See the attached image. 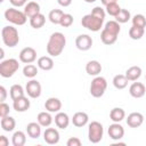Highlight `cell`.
Listing matches in <instances>:
<instances>
[{"label": "cell", "mask_w": 146, "mask_h": 146, "mask_svg": "<svg viewBox=\"0 0 146 146\" xmlns=\"http://www.w3.org/2000/svg\"><path fill=\"white\" fill-rule=\"evenodd\" d=\"M66 44V38L62 32H54L48 40L47 43V52L51 57L59 56Z\"/></svg>", "instance_id": "obj_1"}, {"label": "cell", "mask_w": 146, "mask_h": 146, "mask_svg": "<svg viewBox=\"0 0 146 146\" xmlns=\"http://www.w3.org/2000/svg\"><path fill=\"white\" fill-rule=\"evenodd\" d=\"M121 31V26L120 23H117L116 21H110L105 24L102 33H100V40L106 46H111L113 43L116 42L117 36L120 34Z\"/></svg>", "instance_id": "obj_2"}, {"label": "cell", "mask_w": 146, "mask_h": 146, "mask_svg": "<svg viewBox=\"0 0 146 146\" xmlns=\"http://www.w3.org/2000/svg\"><path fill=\"white\" fill-rule=\"evenodd\" d=\"M1 38L5 46L9 48H14L19 42V35L18 31L14 26H3L1 30Z\"/></svg>", "instance_id": "obj_3"}, {"label": "cell", "mask_w": 146, "mask_h": 146, "mask_svg": "<svg viewBox=\"0 0 146 146\" xmlns=\"http://www.w3.org/2000/svg\"><path fill=\"white\" fill-rule=\"evenodd\" d=\"M104 21L105 18H102V17H98L94 14H87L82 17L81 19V25L83 27H86L87 30L89 31H92V32H98L102 27H103V24H104Z\"/></svg>", "instance_id": "obj_4"}, {"label": "cell", "mask_w": 146, "mask_h": 146, "mask_svg": "<svg viewBox=\"0 0 146 146\" xmlns=\"http://www.w3.org/2000/svg\"><path fill=\"white\" fill-rule=\"evenodd\" d=\"M19 68V63L15 58H8L0 63V75L2 78H11Z\"/></svg>", "instance_id": "obj_5"}, {"label": "cell", "mask_w": 146, "mask_h": 146, "mask_svg": "<svg viewBox=\"0 0 146 146\" xmlns=\"http://www.w3.org/2000/svg\"><path fill=\"white\" fill-rule=\"evenodd\" d=\"M106 88H107V81H106V79L103 78V76L97 75V76H95L94 80L91 81L89 91H90V95H91L92 97L99 98V97H102V96L105 94Z\"/></svg>", "instance_id": "obj_6"}, {"label": "cell", "mask_w": 146, "mask_h": 146, "mask_svg": "<svg viewBox=\"0 0 146 146\" xmlns=\"http://www.w3.org/2000/svg\"><path fill=\"white\" fill-rule=\"evenodd\" d=\"M104 136V128L103 124L98 121H92L89 123L88 127V139L92 144H97L103 139Z\"/></svg>", "instance_id": "obj_7"}, {"label": "cell", "mask_w": 146, "mask_h": 146, "mask_svg": "<svg viewBox=\"0 0 146 146\" xmlns=\"http://www.w3.org/2000/svg\"><path fill=\"white\" fill-rule=\"evenodd\" d=\"M5 18L15 24V25H24L27 21V16L25 15L24 11H21L16 8H8L5 11Z\"/></svg>", "instance_id": "obj_8"}, {"label": "cell", "mask_w": 146, "mask_h": 146, "mask_svg": "<svg viewBox=\"0 0 146 146\" xmlns=\"http://www.w3.org/2000/svg\"><path fill=\"white\" fill-rule=\"evenodd\" d=\"M25 91L31 98H39L41 96V84L39 81L32 79L25 86Z\"/></svg>", "instance_id": "obj_9"}, {"label": "cell", "mask_w": 146, "mask_h": 146, "mask_svg": "<svg viewBox=\"0 0 146 146\" xmlns=\"http://www.w3.org/2000/svg\"><path fill=\"white\" fill-rule=\"evenodd\" d=\"M36 59V50L32 47H25L19 52V60L24 64H31Z\"/></svg>", "instance_id": "obj_10"}, {"label": "cell", "mask_w": 146, "mask_h": 146, "mask_svg": "<svg viewBox=\"0 0 146 146\" xmlns=\"http://www.w3.org/2000/svg\"><path fill=\"white\" fill-rule=\"evenodd\" d=\"M75 46L81 51H87L92 46V38L88 34H80L75 39Z\"/></svg>", "instance_id": "obj_11"}, {"label": "cell", "mask_w": 146, "mask_h": 146, "mask_svg": "<svg viewBox=\"0 0 146 146\" xmlns=\"http://www.w3.org/2000/svg\"><path fill=\"white\" fill-rule=\"evenodd\" d=\"M108 136L113 140H120L124 136V128L120 124V122H113L108 127Z\"/></svg>", "instance_id": "obj_12"}, {"label": "cell", "mask_w": 146, "mask_h": 146, "mask_svg": "<svg viewBox=\"0 0 146 146\" xmlns=\"http://www.w3.org/2000/svg\"><path fill=\"white\" fill-rule=\"evenodd\" d=\"M43 139L49 145H55L59 141V132L55 128H47L43 132Z\"/></svg>", "instance_id": "obj_13"}, {"label": "cell", "mask_w": 146, "mask_h": 146, "mask_svg": "<svg viewBox=\"0 0 146 146\" xmlns=\"http://www.w3.org/2000/svg\"><path fill=\"white\" fill-rule=\"evenodd\" d=\"M144 122V115L139 112H132L127 117V124L130 128H138Z\"/></svg>", "instance_id": "obj_14"}, {"label": "cell", "mask_w": 146, "mask_h": 146, "mask_svg": "<svg viewBox=\"0 0 146 146\" xmlns=\"http://www.w3.org/2000/svg\"><path fill=\"white\" fill-rule=\"evenodd\" d=\"M44 108L50 113H58L62 110V102L56 97H50L46 100Z\"/></svg>", "instance_id": "obj_15"}, {"label": "cell", "mask_w": 146, "mask_h": 146, "mask_svg": "<svg viewBox=\"0 0 146 146\" xmlns=\"http://www.w3.org/2000/svg\"><path fill=\"white\" fill-rule=\"evenodd\" d=\"M30 106H31V103H30L29 98L25 96L13 100V107L16 112H25L30 108Z\"/></svg>", "instance_id": "obj_16"}, {"label": "cell", "mask_w": 146, "mask_h": 146, "mask_svg": "<svg viewBox=\"0 0 146 146\" xmlns=\"http://www.w3.org/2000/svg\"><path fill=\"white\" fill-rule=\"evenodd\" d=\"M146 92L145 86L141 82H133L129 88V94L133 98H141Z\"/></svg>", "instance_id": "obj_17"}, {"label": "cell", "mask_w": 146, "mask_h": 146, "mask_svg": "<svg viewBox=\"0 0 146 146\" xmlns=\"http://www.w3.org/2000/svg\"><path fill=\"white\" fill-rule=\"evenodd\" d=\"M88 121H89V116H88V114L84 113V112H76V113L73 115V117H72V123H73V125H75V127H78V128L84 127V125L88 123Z\"/></svg>", "instance_id": "obj_18"}, {"label": "cell", "mask_w": 146, "mask_h": 146, "mask_svg": "<svg viewBox=\"0 0 146 146\" xmlns=\"http://www.w3.org/2000/svg\"><path fill=\"white\" fill-rule=\"evenodd\" d=\"M102 64L98 60H89L86 65V72L92 76H97L102 72Z\"/></svg>", "instance_id": "obj_19"}, {"label": "cell", "mask_w": 146, "mask_h": 146, "mask_svg": "<svg viewBox=\"0 0 146 146\" xmlns=\"http://www.w3.org/2000/svg\"><path fill=\"white\" fill-rule=\"evenodd\" d=\"M55 124L57 125V128L59 129H66L70 124V117L66 113L64 112H58L55 115Z\"/></svg>", "instance_id": "obj_20"}, {"label": "cell", "mask_w": 146, "mask_h": 146, "mask_svg": "<svg viewBox=\"0 0 146 146\" xmlns=\"http://www.w3.org/2000/svg\"><path fill=\"white\" fill-rule=\"evenodd\" d=\"M26 132L29 135V137L35 139L39 138L41 135V125L39 124V122H30L26 125Z\"/></svg>", "instance_id": "obj_21"}, {"label": "cell", "mask_w": 146, "mask_h": 146, "mask_svg": "<svg viewBox=\"0 0 146 146\" xmlns=\"http://www.w3.org/2000/svg\"><path fill=\"white\" fill-rule=\"evenodd\" d=\"M24 13L29 18H31L40 13V5L35 1H29L24 7Z\"/></svg>", "instance_id": "obj_22"}, {"label": "cell", "mask_w": 146, "mask_h": 146, "mask_svg": "<svg viewBox=\"0 0 146 146\" xmlns=\"http://www.w3.org/2000/svg\"><path fill=\"white\" fill-rule=\"evenodd\" d=\"M38 67L43 70V71H50L54 67V60L50 56H41L40 58H38Z\"/></svg>", "instance_id": "obj_23"}, {"label": "cell", "mask_w": 146, "mask_h": 146, "mask_svg": "<svg viewBox=\"0 0 146 146\" xmlns=\"http://www.w3.org/2000/svg\"><path fill=\"white\" fill-rule=\"evenodd\" d=\"M124 75L127 76V79L129 81H137L140 78V75H141V67L136 66V65L135 66H131V67H129L125 71V74Z\"/></svg>", "instance_id": "obj_24"}, {"label": "cell", "mask_w": 146, "mask_h": 146, "mask_svg": "<svg viewBox=\"0 0 146 146\" xmlns=\"http://www.w3.org/2000/svg\"><path fill=\"white\" fill-rule=\"evenodd\" d=\"M0 124H1V128H2L3 131L10 132V131H13V130L15 129V127H16V121H15V119H14L13 116H9V115H8V116H5V117L1 119Z\"/></svg>", "instance_id": "obj_25"}, {"label": "cell", "mask_w": 146, "mask_h": 146, "mask_svg": "<svg viewBox=\"0 0 146 146\" xmlns=\"http://www.w3.org/2000/svg\"><path fill=\"white\" fill-rule=\"evenodd\" d=\"M36 121L41 127H49L52 123V116L50 112H40L36 116Z\"/></svg>", "instance_id": "obj_26"}, {"label": "cell", "mask_w": 146, "mask_h": 146, "mask_svg": "<svg viewBox=\"0 0 146 146\" xmlns=\"http://www.w3.org/2000/svg\"><path fill=\"white\" fill-rule=\"evenodd\" d=\"M46 23V17L43 14L39 13L36 15H34L33 17L30 18V25L33 27V29H41Z\"/></svg>", "instance_id": "obj_27"}, {"label": "cell", "mask_w": 146, "mask_h": 146, "mask_svg": "<svg viewBox=\"0 0 146 146\" xmlns=\"http://www.w3.org/2000/svg\"><path fill=\"white\" fill-rule=\"evenodd\" d=\"M125 117V112L121 107H114L110 112V119L113 122H121Z\"/></svg>", "instance_id": "obj_28"}, {"label": "cell", "mask_w": 146, "mask_h": 146, "mask_svg": "<svg viewBox=\"0 0 146 146\" xmlns=\"http://www.w3.org/2000/svg\"><path fill=\"white\" fill-rule=\"evenodd\" d=\"M25 92H26V91H24V88H23L21 84H13V86L10 87V89H9V95H10V98H11L13 100L18 99V98L25 96V95H24Z\"/></svg>", "instance_id": "obj_29"}, {"label": "cell", "mask_w": 146, "mask_h": 146, "mask_svg": "<svg viewBox=\"0 0 146 146\" xmlns=\"http://www.w3.org/2000/svg\"><path fill=\"white\" fill-rule=\"evenodd\" d=\"M11 143L14 146H24L26 143V135L19 130L14 132V135L11 137Z\"/></svg>", "instance_id": "obj_30"}, {"label": "cell", "mask_w": 146, "mask_h": 146, "mask_svg": "<svg viewBox=\"0 0 146 146\" xmlns=\"http://www.w3.org/2000/svg\"><path fill=\"white\" fill-rule=\"evenodd\" d=\"M128 79H127V76L125 75H123V74H117V75H115L114 78H113V86L116 88V89H119V90H121V89H124L127 86H128Z\"/></svg>", "instance_id": "obj_31"}, {"label": "cell", "mask_w": 146, "mask_h": 146, "mask_svg": "<svg viewBox=\"0 0 146 146\" xmlns=\"http://www.w3.org/2000/svg\"><path fill=\"white\" fill-rule=\"evenodd\" d=\"M65 13L60 9H52L49 11V15H48V18L49 21L52 23V24H59L60 23V19L63 17Z\"/></svg>", "instance_id": "obj_32"}, {"label": "cell", "mask_w": 146, "mask_h": 146, "mask_svg": "<svg viewBox=\"0 0 146 146\" xmlns=\"http://www.w3.org/2000/svg\"><path fill=\"white\" fill-rule=\"evenodd\" d=\"M144 33H145V29L138 27V26H135V25H132L129 30V36L132 40H140L144 36Z\"/></svg>", "instance_id": "obj_33"}, {"label": "cell", "mask_w": 146, "mask_h": 146, "mask_svg": "<svg viewBox=\"0 0 146 146\" xmlns=\"http://www.w3.org/2000/svg\"><path fill=\"white\" fill-rule=\"evenodd\" d=\"M23 74L26 78L33 79L38 74V67L35 65H33V64H26L24 66V68H23Z\"/></svg>", "instance_id": "obj_34"}, {"label": "cell", "mask_w": 146, "mask_h": 146, "mask_svg": "<svg viewBox=\"0 0 146 146\" xmlns=\"http://www.w3.org/2000/svg\"><path fill=\"white\" fill-rule=\"evenodd\" d=\"M130 18H131L130 11H129L128 9H123V8H121L120 13L115 16V21H116L117 23H120V24H124V23H127Z\"/></svg>", "instance_id": "obj_35"}, {"label": "cell", "mask_w": 146, "mask_h": 146, "mask_svg": "<svg viewBox=\"0 0 146 146\" xmlns=\"http://www.w3.org/2000/svg\"><path fill=\"white\" fill-rule=\"evenodd\" d=\"M132 25L145 29L146 27V17L143 14H136L132 17Z\"/></svg>", "instance_id": "obj_36"}, {"label": "cell", "mask_w": 146, "mask_h": 146, "mask_svg": "<svg viewBox=\"0 0 146 146\" xmlns=\"http://www.w3.org/2000/svg\"><path fill=\"white\" fill-rule=\"evenodd\" d=\"M105 11L108 14V15H111V16H113V17H115L119 13H120V10H121V7L117 5V2H112V3H110V5H107V6H105Z\"/></svg>", "instance_id": "obj_37"}, {"label": "cell", "mask_w": 146, "mask_h": 146, "mask_svg": "<svg viewBox=\"0 0 146 146\" xmlns=\"http://www.w3.org/2000/svg\"><path fill=\"white\" fill-rule=\"evenodd\" d=\"M73 21H74L73 19V16L71 14H64L63 17H62V19H60L59 25L63 26V27H68V26H71L73 24Z\"/></svg>", "instance_id": "obj_38"}, {"label": "cell", "mask_w": 146, "mask_h": 146, "mask_svg": "<svg viewBox=\"0 0 146 146\" xmlns=\"http://www.w3.org/2000/svg\"><path fill=\"white\" fill-rule=\"evenodd\" d=\"M9 111H10L9 105L6 104L5 102H1V104H0V117L2 119L5 116H8L9 115Z\"/></svg>", "instance_id": "obj_39"}, {"label": "cell", "mask_w": 146, "mask_h": 146, "mask_svg": "<svg viewBox=\"0 0 146 146\" xmlns=\"http://www.w3.org/2000/svg\"><path fill=\"white\" fill-rule=\"evenodd\" d=\"M67 146H81V140L78 137H71L66 141Z\"/></svg>", "instance_id": "obj_40"}, {"label": "cell", "mask_w": 146, "mask_h": 146, "mask_svg": "<svg viewBox=\"0 0 146 146\" xmlns=\"http://www.w3.org/2000/svg\"><path fill=\"white\" fill-rule=\"evenodd\" d=\"M14 7H22L27 3V0H9Z\"/></svg>", "instance_id": "obj_41"}, {"label": "cell", "mask_w": 146, "mask_h": 146, "mask_svg": "<svg viewBox=\"0 0 146 146\" xmlns=\"http://www.w3.org/2000/svg\"><path fill=\"white\" fill-rule=\"evenodd\" d=\"M0 94H1V97H0V102H5L6 100V97H7V90L3 86H0Z\"/></svg>", "instance_id": "obj_42"}, {"label": "cell", "mask_w": 146, "mask_h": 146, "mask_svg": "<svg viewBox=\"0 0 146 146\" xmlns=\"http://www.w3.org/2000/svg\"><path fill=\"white\" fill-rule=\"evenodd\" d=\"M8 145H9L8 138H7L6 136L1 135V136H0V146H8Z\"/></svg>", "instance_id": "obj_43"}, {"label": "cell", "mask_w": 146, "mask_h": 146, "mask_svg": "<svg viewBox=\"0 0 146 146\" xmlns=\"http://www.w3.org/2000/svg\"><path fill=\"white\" fill-rule=\"evenodd\" d=\"M57 2L62 6V7H68L72 3V0H57Z\"/></svg>", "instance_id": "obj_44"}, {"label": "cell", "mask_w": 146, "mask_h": 146, "mask_svg": "<svg viewBox=\"0 0 146 146\" xmlns=\"http://www.w3.org/2000/svg\"><path fill=\"white\" fill-rule=\"evenodd\" d=\"M100 2H102L104 6H107V5L112 3V2H117V0H100Z\"/></svg>", "instance_id": "obj_45"}, {"label": "cell", "mask_w": 146, "mask_h": 146, "mask_svg": "<svg viewBox=\"0 0 146 146\" xmlns=\"http://www.w3.org/2000/svg\"><path fill=\"white\" fill-rule=\"evenodd\" d=\"M3 56H5V55H3V49L1 48V50H0V58L2 59V58H3Z\"/></svg>", "instance_id": "obj_46"}, {"label": "cell", "mask_w": 146, "mask_h": 146, "mask_svg": "<svg viewBox=\"0 0 146 146\" xmlns=\"http://www.w3.org/2000/svg\"><path fill=\"white\" fill-rule=\"evenodd\" d=\"M84 2H87V3H94L96 0H83Z\"/></svg>", "instance_id": "obj_47"}, {"label": "cell", "mask_w": 146, "mask_h": 146, "mask_svg": "<svg viewBox=\"0 0 146 146\" xmlns=\"http://www.w3.org/2000/svg\"><path fill=\"white\" fill-rule=\"evenodd\" d=\"M3 1H5V0H0V2H3Z\"/></svg>", "instance_id": "obj_48"}]
</instances>
